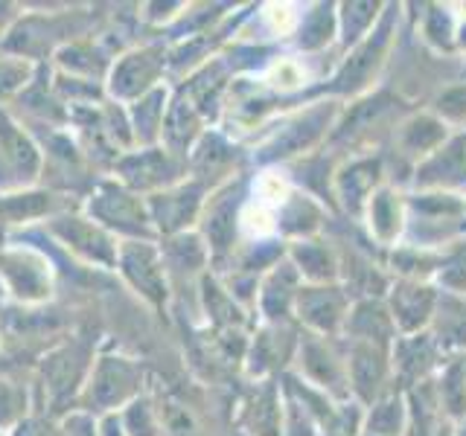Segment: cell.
Returning a JSON list of instances; mask_svg holds the SVG:
<instances>
[{
  "label": "cell",
  "instance_id": "obj_9",
  "mask_svg": "<svg viewBox=\"0 0 466 436\" xmlns=\"http://www.w3.org/2000/svg\"><path fill=\"white\" fill-rule=\"evenodd\" d=\"M402 425V404L397 396H388L382 404L373 407V416H370V433L379 436H393L400 433Z\"/></svg>",
  "mask_w": 466,
  "mask_h": 436
},
{
  "label": "cell",
  "instance_id": "obj_6",
  "mask_svg": "<svg viewBox=\"0 0 466 436\" xmlns=\"http://www.w3.org/2000/svg\"><path fill=\"white\" fill-rule=\"evenodd\" d=\"M441 404L446 407L449 416H466V361L458 358L443 370L441 378Z\"/></svg>",
  "mask_w": 466,
  "mask_h": 436
},
{
  "label": "cell",
  "instance_id": "obj_1",
  "mask_svg": "<svg viewBox=\"0 0 466 436\" xmlns=\"http://www.w3.org/2000/svg\"><path fill=\"white\" fill-rule=\"evenodd\" d=\"M393 302V323L402 326L405 332H417L420 326H426L434 314V291L420 285V282H402L400 288H393L390 294Z\"/></svg>",
  "mask_w": 466,
  "mask_h": 436
},
{
  "label": "cell",
  "instance_id": "obj_8",
  "mask_svg": "<svg viewBox=\"0 0 466 436\" xmlns=\"http://www.w3.org/2000/svg\"><path fill=\"white\" fill-rule=\"evenodd\" d=\"M376 181V166L373 164H353L341 178H339V193L347 201V207L359 210L361 201H368V193Z\"/></svg>",
  "mask_w": 466,
  "mask_h": 436
},
{
  "label": "cell",
  "instance_id": "obj_7",
  "mask_svg": "<svg viewBox=\"0 0 466 436\" xmlns=\"http://www.w3.org/2000/svg\"><path fill=\"white\" fill-rule=\"evenodd\" d=\"M400 203L390 189H379L370 198V227L382 242H390L400 233Z\"/></svg>",
  "mask_w": 466,
  "mask_h": 436
},
{
  "label": "cell",
  "instance_id": "obj_11",
  "mask_svg": "<svg viewBox=\"0 0 466 436\" xmlns=\"http://www.w3.org/2000/svg\"><path fill=\"white\" fill-rule=\"evenodd\" d=\"M242 224H245V230H251V233H257V236H262V233L271 230V218L262 207H248L242 213Z\"/></svg>",
  "mask_w": 466,
  "mask_h": 436
},
{
  "label": "cell",
  "instance_id": "obj_3",
  "mask_svg": "<svg viewBox=\"0 0 466 436\" xmlns=\"http://www.w3.org/2000/svg\"><path fill=\"white\" fill-rule=\"evenodd\" d=\"M393 317L382 309L379 302L364 300L359 302L353 314H347V326L353 329L356 343H379L385 341V334L390 332Z\"/></svg>",
  "mask_w": 466,
  "mask_h": 436
},
{
  "label": "cell",
  "instance_id": "obj_4",
  "mask_svg": "<svg viewBox=\"0 0 466 436\" xmlns=\"http://www.w3.org/2000/svg\"><path fill=\"white\" fill-rule=\"evenodd\" d=\"M306 317L320 332H335L344 314V297L335 288H312L306 294Z\"/></svg>",
  "mask_w": 466,
  "mask_h": 436
},
{
  "label": "cell",
  "instance_id": "obj_10",
  "mask_svg": "<svg viewBox=\"0 0 466 436\" xmlns=\"http://www.w3.org/2000/svg\"><path fill=\"white\" fill-rule=\"evenodd\" d=\"M441 280L455 291L466 288V244L458 247V251L441 265Z\"/></svg>",
  "mask_w": 466,
  "mask_h": 436
},
{
  "label": "cell",
  "instance_id": "obj_2",
  "mask_svg": "<svg viewBox=\"0 0 466 436\" xmlns=\"http://www.w3.org/2000/svg\"><path fill=\"white\" fill-rule=\"evenodd\" d=\"M350 378L353 387L364 399H373L376 390L385 382V358L373 343H356L353 355H350Z\"/></svg>",
  "mask_w": 466,
  "mask_h": 436
},
{
  "label": "cell",
  "instance_id": "obj_5",
  "mask_svg": "<svg viewBox=\"0 0 466 436\" xmlns=\"http://www.w3.org/2000/svg\"><path fill=\"white\" fill-rule=\"evenodd\" d=\"M446 137V125L441 120H431V116H414L411 123L402 125V145L414 154H429L434 152L441 140Z\"/></svg>",
  "mask_w": 466,
  "mask_h": 436
}]
</instances>
